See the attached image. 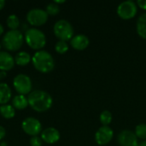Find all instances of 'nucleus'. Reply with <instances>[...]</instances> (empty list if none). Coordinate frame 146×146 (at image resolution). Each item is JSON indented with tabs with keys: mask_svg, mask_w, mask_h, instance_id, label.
<instances>
[{
	"mask_svg": "<svg viewBox=\"0 0 146 146\" xmlns=\"http://www.w3.org/2000/svg\"><path fill=\"white\" fill-rule=\"evenodd\" d=\"M28 104L37 112H44L50 110L53 104L52 97L42 90H35L29 93L27 97Z\"/></svg>",
	"mask_w": 146,
	"mask_h": 146,
	"instance_id": "obj_1",
	"label": "nucleus"
},
{
	"mask_svg": "<svg viewBox=\"0 0 146 146\" xmlns=\"http://www.w3.org/2000/svg\"><path fill=\"white\" fill-rule=\"evenodd\" d=\"M32 62L36 70L41 73H49L55 68L53 56L46 50H38L32 57Z\"/></svg>",
	"mask_w": 146,
	"mask_h": 146,
	"instance_id": "obj_2",
	"label": "nucleus"
},
{
	"mask_svg": "<svg viewBox=\"0 0 146 146\" xmlns=\"http://www.w3.org/2000/svg\"><path fill=\"white\" fill-rule=\"evenodd\" d=\"M25 41L27 45L33 50H39L44 47L46 44V38L44 33L39 29L32 27L25 33Z\"/></svg>",
	"mask_w": 146,
	"mask_h": 146,
	"instance_id": "obj_3",
	"label": "nucleus"
},
{
	"mask_svg": "<svg viewBox=\"0 0 146 146\" xmlns=\"http://www.w3.org/2000/svg\"><path fill=\"white\" fill-rule=\"evenodd\" d=\"M23 41L24 37L19 30H10L7 32L2 39L3 47L9 51L18 50L22 46Z\"/></svg>",
	"mask_w": 146,
	"mask_h": 146,
	"instance_id": "obj_4",
	"label": "nucleus"
},
{
	"mask_svg": "<svg viewBox=\"0 0 146 146\" xmlns=\"http://www.w3.org/2000/svg\"><path fill=\"white\" fill-rule=\"evenodd\" d=\"M54 33L59 40L68 41L71 40L74 37V28L69 21L67 20H59L57 21L53 28Z\"/></svg>",
	"mask_w": 146,
	"mask_h": 146,
	"instance_id": "obj_5",
	"label": "nucleus"
},
{
	"mask_svg": "<svg viewBox=\"0 0 146 146\" xmlns=\"http://www.w3.org/2000/svg\"><path fill=\"white\" fill-rule=\"evenodd\" d=\"M13 86L20 95L28 94L33 87L30 77L24 74H19L14 78Z\"/></svg>",
	"mask_w": 146,
	"mask_h": 146,
	"instance_id": "obj_6",
	"label": "nucleus"
},
{
	"mask_svg": "<svg viewBox=\"0 0 146 146\" xmlns=\"http://www.w3.org/2000/svg\"><path fill=\"white\" fill-rule=\"evenodd\" d=\"M116 12L121 19L130 20L136 15L138 12V6L131 0L124 1L118 5Z\"/></svg>",
	"mask_w": 146,
	"mask_h": 146,
	"instance_id": "obj_7",
	"label": "nucleus"
},
{
	"mask_svg": "<svg viewBox=\"0 0 146 146\" xmlns=\"http://www.w3.org/2000/svg\"><path fill=\"white\" fill-rule=\"evenodd\" d=\"M47 20L48 14L45 10L41 9H33L27 14V21L32 26H42L46 23Z\"/></svg>",
	"mask_w": 146,
	"mask_h": 146,
	"instance_id": "obj_8",
	"label": "nucleus"
},
{
	"mask_svg": "<svg viewBox=\"0 0 146 146\" xmlns=\"http://www.w3.org/2000/svg\"><path fill=\"white\" fill-rule=\"evenodd\" d=\"M21 127L25 133L32 137L38 136V134H39L42 130V125L40 121L38 119L33 118V117L26 118L22 121Z\"/></svg>",
	"mask_w": 146,
	"mask_h": 146,
	"instance_id": "obj_9",
	"label": "nucleus"
},
{
	"mask_svg": "<svg viewBox=\"0 0 146 146\" xmlns=\"http://www.w3.org/2000/svg\"><path fill=\"white\" fill-rule=\"evenodd\" d=\"M114 137V132L109 126H103L95 133V141L98 145H108Z\"/></svg>",
	"mask_w": 146,
	"mask_h": 146,
	"instance_id": "obj_10",
	"label": "nucleus"
},
{
	"mask_svg": "<svg viewBox=\"0 0 146 146\" xmlns=\"http://www.w3.org/2000/svg\"><path fill=\"white\" fill-rule=\"evenodd\" d=\"M117 141L121 146H138V138L135 133L131 130H122L118 137Z\"/></svg>",
	"mask_w": 146,
	"mask_h": 146,
	"instance_id": "obj_11",
	"label": "nucleus"
},
{
	"mask_svg": "<svg viewBox=\"0 0 146 146\" xmlns=\"http://www.w3.org/2000/svg\"><path fill=\"white\" fill-rule=\"evenodd\" d=\"M41 139L45 143L52 145L60 139V133L55 127H48L41 133Z\"/></svg>",
	"mask_w": 146,
	"mask_h": 146,
	"instance_id": "obj_12",
	"label": "nucleus"
},
{
	"mask_svg": "<svg viewBox=\"0 0 146 146\" xmlns=\"http://www.w3.org/2000/svg\"><path fill=\"white\" fill-rule=\"evenodd\" d=\"M70 44H71V46L74 50H84L88 47L90 44V40L88 37L86 36L85 34H78L72 38Z\"/></svg>",
	"mask_w": 146,
	"mask_h": 146,
	"instance_id": "obj_13",
	"label": "nucleus"
},
{
	"mask_svg": "<svg viewBox=\"0 0 146 146\" xmlns=\"http://www.w3.org/2000/svg\"><path fill=\"white\" fill-rule=\"evenodd\" d=\"M15 65V59L6 51H0V71L7 72L13 68Z\"/></svg>",
	"mask_w": 146,
	"mask_h": 146,
	"instance_id": "obj_14",
	"label": "nucleus"
},
{
	"mask_svg": "<svg viewBox=\"0 0 146 146\" xmlns=\"http://www.w3.org/2000/svg\"><path fill=\"white\" fill-rule=\"evenodd\" d=\"M12 92L10 87L6 83H0V104H7L11 99Z\"/></svg>",
	"mask_w": 146,
	"mask_h": 146,
	"instance_id": "obj_15",
	"label": "nucleus"
},
{
	"mask_svg": "<svg viewBox=\"0 0 146 146\" xmlns=\"http://www.w3.org/2000/svg\"><path fill=\"white\" fill-rule=\"evenodd\" d=\"M137 33L142 38L146 39V12L143 13L137 20L136 24Z\"/></svg>",
	"mask_w": 146,
	"mask_h": 146,
	"instance_id": "obj_16",
	"label": "nucleus"
},
{
	"mask_svg": "<svg viewBox=\"0 0 146 146\" xmlns=\"http://www.w3.org/2000/svg\"><path fill=\"white\" fill-rule=\"evenodd\" d=\"M27 105L28 101L24 95H16L12 99V106L16 110H24Z\"/></svg>",
	"mask_w": 146,
	"mask_h": 146,
	"instance_id": "obj_17",
	"label": "nucleus"
},
{
	"mask_svg": "<svg viewBox=\"0 0 146 146\" xmlns=\"http://www.w3.org/2000/svg\"><path fill=\"white\" fill-rule=\"evenodd\" d=\"M31 56L26 51H20L15 57V62L19 66H26L31 62Z\"/></svg>",
	"mask_w": 146,
	"mask_h": 146,
	"instance_id": "obj_18",
	"label": "nucleus"
},
{
	"mask_svg": "<svg viewBox=\"0 0 146 146\" xmlns=\"http://www.w3.org/2000/svg\"><path fill=\"white\" fill-rule=\"evenodd\" d=\"M0 114L5 119H11L15 115V108L9 104H3L0 106Z\"/></svg>",
	"mask_w": 146,
	"mask_h": 146,
	"instance_id": "obj_19",
	"label": "nucleus"
},
{
	"mask_svg": "<svg viewBox=\"0 0 146 146\" xmlns=\"http://www.w3.org/2000/svg\"><path fill=\"white\" fill-rule=\"evenodd\" d=\"M6 24L8 26V27L11 30H17L19 25H20V21L17 15H9V17L7 18L6 21Z\"/></svg>",
	"mask_w": 146,
	"mask_h": 146,
	"instance_id": "obj_20",
	"label": "nucleus"
},
{
	"mask_svg": "<svg viewBox=\"0 0 146 146\" xmlns=\"http://www.w3.org/2000/svg\"><path fill=\"white\" fill-rule=\"evenodd\" d=\"M112 119H113L112 113L110 110H104L99 116L100 122L103 124V126H109L111 123Z\"/></svg>",
	"mask_w": 146,
	"mask_h": 146,
	"instance_id": "obj_21",
	"label": "nucleus"
},
{
	"mask_svg": "<svg viewBox=\"0 0 146 146\" xmlns=\"http://www.w3.org/2000/svg\"><path fill=\"white\" fill-rule=\"evenodd\" d=\"M135 135L138 139L146 140V124H139L135 127Z\"/></svg>",
	"mask_w": 146,
	"mask_h": 146,
	"instance_id": "obj_22",
	"label": "nucleus"
},
{
	"mask_svg": "<svg viewBox=\"0 0 146 146\" xmlns=\"http://www.w3.org/2000/svg\"><path fill=\"white\" fill-rule=\"evenodd\" d=\"M45 11L48 14V15H56L60 12V8L56 3H51L46 6Z\"/></svg>",
	"mask_w": 146,
	"mask_h": 146,
	"instance_id": "obj_23",
	"label": "nucleus"
},
{
	"mask_svg": "<svg viewBox=\"0 0 146 146\" xmlns=\"http://www.w3.org/2000/svg\"><path fill=\"white\" fill-rule=\"evenodd\" d=\"M55 50L57 53L59 54H64L68 51V45L67 44V42L65 41H62V40H59L56 45H55Z\"/></svg>",
	"mask_w": 146,
	"mask_h": 146,
	"instance_id": "obj_24",
	"label": "nucleus"
},
{
	"mask_svg": "<svg viewBox=\"0 0 146 146\" xmlns=\"http://www.w3.org/2000/svg\"><path fill=\"white\" fill-rule=\"evenodd\" d=\"M31 146H41L42 145V139L38 136H33L30 139Z\"/></svg>",
	"mask_w": 146,
	"mask_h": 146,
	"instance_id": "obj_25",
	"label": "nucleus"
},
{
	"mask_svg": "<svg viewBox=\"0 0 146 146\" xmlns=\"http://www.w3.org/2000/svg\"><path fill=\"white\" fill-rule=\"evenodd\" d=\"M137 4H138V6H139V8H141L142 9L146 10V0H138V1H137Z\"/></svg>",
	"mask_w": 146,
	"mask_h": 146,
	"instance_id": "obj_26",
	"label": "nucleus"
},
{
	"mask_svg": "<svg viewBox=\"0 0 146 146\" xmlns=\"http://www.w3.org/2000/svg\"><path fill=\"white\" fill-rule=\"evenodd\" d=\"M6 135V131L5 128L2 126H0V140H2Z\"/></svg>",
	"mask_w": 146,
	"mask_h": 146,
	"instance_id": "obj_27",
	"label": "nucleus"
},
{
	"mask_svg": "<svg viewBox=\"0 0 146 146\" xmlns=\"http://www.w3.org/2000/svg\"><path fill=\"white\" fill-rule=\"evenodd\" d=\"M6 76H7L6 72H4V71H0V77H1V79L4 78V77H6Z\"/></svg>",
	"mask_w": 146,
	"mask_h": 146,
	"instance_id": "obj_28",
	"label": "nucleus"
},
{
	"mask_svg": "<svg viewBox=\"0 0 146 146\" xmlns=\"http://www.w3.org/2000/svg\"><path fill=\"white\" fill-rule=\"evenodd\" d=\"M4 5H5V1H3V0H0V10L3 9Z\"/></svg>",
	"mask_w": 146,
	"mask_h": 146,
	"instance_id": "obj_29",
	"label": "nucleus"
},
{
	"mask_svg": "<svg viewBox=\"0 0 146 146\" xmlns=\"http://www.w3.org/2000/svg\"><path fill=\"white\" fill-rule=\"evenodd\" d=\"M53 3H56L57 5H58V3H65V0H61V1H57V0H55Z\"/></svg>",
	"mask_w": 146,
	"mask_h": 146,
	"instance_id": "obj_30",
	"label": "nucleus"
},
{
	"mask_svg": "<svg viewBox=\"0 0 146 146\" xmlns=\"http://www.w3.org/2000/svg\"><path fill=\"white\" fill-rule=\"evenodd\" d=\"M138 146H146V140H144V141H142L141 143H139Z\"/></svg>",
	"mask_w": 146,
	"mask_h": 146,
	"instance_id": "obj_31",
	"label": "nucleus"
},
{
	"mask_svg": "<svg viewBox=\"0 0 146 146\" xmlns=\"http://www.w3.org/2000/svg\"><path fill=\"white\" fill-rule=\"evenodd\" d=\"M3 31H4L3 30V27L2 26V24H0V35L3 33Z\"/></svg>",
	"mask_w": 146,
	"mask_h": 146,
	"instance_id": "obj_32",
	"label": "nucleus"
},
{
	"mask_svg": "<svg viewBox=\"0 0 146 146\" xmlns=\"http://www.w3.org/2000/svg\"><path fill=\"white\" fill-rule=\"evenodd\" d=\"M1 146H7V144L5 143V142H3V143H2L1 145H0Z\"/></svg>",
	"mask_w": 146,
	"mask_h": 146,
	"instance_id": "obj_33",
	"label": "nucleus"
},
{
	"mask_svg": "<svg viewBox=\"0 0 146 146\" xmlns=\"http://www.w3.org/2000/svg\"><path fill=\"white\" fill-rule=\"evenodd\" d=\"M0 49H1V44H0Z\"/></svg>",
	"mask_w": 146,
	"mask_h": 146,
	"instance_id": "obj_34",
	"label": "nucleus"
},
{
	"mask_svg": "<svg viewBox=\"0 0 146 146\" xmlns=\"http://www.w3.org/2000/svg\"><path fill=\"white\" fill-rule=\"evenodd\" d=\"M0 80H1V77H0Z\"/></svg>",
	"mask_w": 146,
	"mask_h": 146,
	"instance_id": "obj_35",
	"label": "nucleus"
},
{
	"mask_svg": "<svg viewBox=\"0 0 146 146\" xmlns=\"http://www.w3.org/2000/svg\"><path fill=\"white\" fill-rule=\"evenodd\" d=\"M0 146H1V145H0Z\"/></svg>",
	"mask_w": 146,
	"mask_h": 146,
	"instance_id": "obj_36",
	"label": "nucleus"
}]
</instances>
